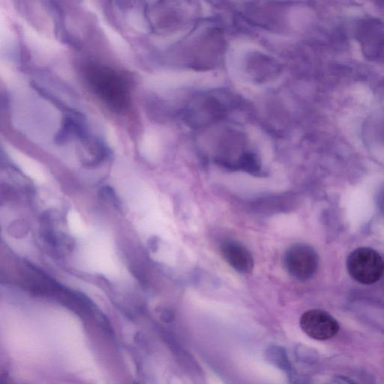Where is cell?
Listing matches in <instances>:
<instances>
[{"instance_id": "cell-9", "label": "cell", "mask_w": 384, "mask_h": 384, "mask_svg": "<svg viewBox=\"0 0 384 384\" xmlns=\"http://www.w3.org/2000/svg\"><path fill=\"white\" fill-rule=\"evenodd\" d=\"M6 152L12 161L28 178L43 184L48 180V173L43 164L14 146L7 145Z\"/></svg>"}, {"instance_id": "cell-15", "label": "cell", "mask_w": 384, "mask_h": 384, "mask_svg": "<svg viewBox=\"0 0 384 384\" xmlns=\"http://www.w3.org/2000/svg\"><path fill=\"white\" fill-rule=\"evenodd\" d=\"M107 140L112 146L116 145V141H118V138H116V133L112 128H109L107 130Z\"/></svg>"}, {"instance_id": "cell-3", "label": "cell", "mask_w": 384, "mask_h": 384, "mask_svg": "<svg viewBox=\"0 0 384 384\" xmlns=\"http://www.w3.org/2000/svg\"><path fill=\"white\" fill-rule=\"evenodd\" d=\"M283 263L290 277L299 281H306L313 278L318 270L319 257L311 246L297 244L286 250Z\"/></svg>"}, {"instance_id": "cell-11", "label": "cell", "mask_w": 384, "mask_h": 384, "mask_svg": "<svg viewBox=\"0 0 384 384\" xmlns=\"http://www.w3.org/2000/svg\"><path fill=\"white\" fill-rule=\"evenodd\" d=\"M140 150L141 154L149 161H155L160 156V140L154 131H148L142 137Z\"/></svg>"}, {"instance_id": "cell-12", "label": "cell", "mask_w": 384, "mask_h": 384, "mask_svg": "<svg viewBox=\"0 0 384 384\" xmlns=\"http://www.w3.org/2000/svg\"><path fill=\"white\" fill-rule=\"evenodd\" d=\"M100 23H101L100 25H101V28L105 32L106 38L109 41L112 47L119 53L124 54H128L130 48L129 45L120 33L105 21H101Z\"/></svg>"}, {"instance_id": "cell-13", "label": "cell", "mask_w": 384, "mask_h": 384, "mask_svg": "<svg viewBox=\"0 0 384 384\" xmlns=\"http://www.w3.org/2000/svg\"><path fill=\"white\" fill-rule=\"evenodd\" d=\"M128 21L130 26L138 31L145 32L148 30L147 23L144 17L138 12H130Z\"/></svg>"}, {"instance_id": "cell-10", "label": "cell", "mask_w": 384, "mask_h": 384, "mask_svg": "<svg viewBox=\"0 0 384 384\" xmlns=\"http://www.w3.org/2000/svg\"><path fill=\"white\" fill-rule=\"evenodd\" d=\"M17 46V37L5 8L0 5V54L11 53Z\"/></svg>"}, {"instance_id": "cell-7", "label": "cell", "mask_w": 384, "mask_h": 384, "mask_svg": "<svg viewBox=\"0 0 384 384\" xmlns=\"http://www.w3.org/2000/svg\"><path fill=\"white\" fill-rule=\"evenodd\" d=\"M19 22L25 41L33 54L50 58L61 52L62 47L58 41L39 32L26 21Z\"/></svg>"}, {"instance_id": "cell-6", "label": "cell", "mask_w": 384, "mask_h": 384, "mask_svg": "<svg viewBox=\"0 0 384 384\" xmlns=\"http://www.w3.org/2000/svg\"><path fill=\"white\" fill-rule=\"evenodd\" d=\"M199 78V74L195 72H163L148 77L146 85L153 90L169 91L193 85Z\"/></svg>"}, {"instance_id": "cell-4", "label": "cell", "mask_w": 384, "mask_h": 384, "mask_svg": "<svg viewBox=\"0 0 384 384\" xmlns=\"http://www.w3.org/2000/svg\"><path fill=\"white\" fill-rule=\"evenodd\" d=\"M299 324L308 337L318 341L335 337L340 330L338 321L328 312L321 310L306 312L301 316Z\"/></svg>"}, {"instance_id": "cell-14", "label": "cell", "mask_w": 384, "mask_h": 384, "mask_svg": "<svg viewBox=\"0 0 384 384\" xmlns=\"http://www.w3.org/2000/svg\"><path fill=\"white\" fill-rule=\"evenodd\" d=\"M68 220L72 231L75 233H79L82 231V225L78 214L71 212L69 215Z\"/></svg>"}, {"instance_id": "cell-5", "label": "cell", "mask_w": 384, "mask_h": 384, "mask_svg": "<svg viewBox=\"0 0 384 384\" xmlns=\"http://www.w3.org/2000/svg\"><path fill=\"white\" fill-rule=\"evenodd\" d=\"M356 38L366 58L373 61L381 59L383 26L381 21L372 19L361 21L357 25Z\"/></svg>"}, {"instance_id": "cell-8", "label": "cell", "mask_w": 384, "mask_h": 384, "mask_svg": "<svg viewBox=\"0 0 384 384\" xmlns=\"http://www.w3.org/2000/svg\"><path fill=\"white\" fill-rule=\"evenodd\" d=\"M225 261L241 274H250L254 269V259L248 249L236 240L225 241L222 246Z\"/></svg>"}, {"instance_id": "cell-1", "label": "cell", "mask_w": 384, "mask_h": 384, "mask_svg": "<svg viewBox=\"0 0 384 384\" xmlns=\"http://www.w3.org/2000/svg\"><path fill=\"white\" fill-rule=\"evenodd\" d=\"M12 120L14 127L38 144H47L61 127L59 110L28 85L14 90Z\"/></svg>"}, {"instance_id": "cell-2", "label": "cell", "mask_w": 384, "mask_h": 384, "mask_svg": "<svg viewBox=\"0 0 384 384\" xmlns=\"http://www.w3.org/2000/svg\"><path fill=\"white\" fill-rule=\"evenodd\" d=\"M347 270L354 280L370 286L383 277L384 264L382 256L374 249L358 248L348 255Z\"/></svg>"}]
</instances>
